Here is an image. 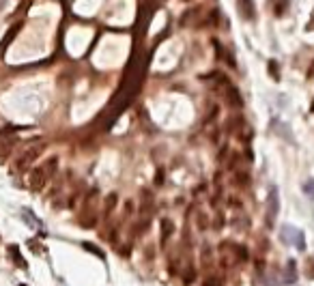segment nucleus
I'll return each instance as SVG.
<instances>
[{
	"label": "nucleus",
	"instance_id": "obj_10",
	"mask_svg": "<svg viewBox=\"0 0 314 286\" xmlns=\"http://www.w3.org/2000/svg\"><path fill=\"white\" fill-rule=\"evenodd\" d=\"M295 269H297L295 260H288V263H286V273H284V280H286V282H295V278H297Z\"/></svg>",
	"mask_w": 314,
	"mask_h": 286
},
{
	"label": "nucleus",
	"instance_id": "obj_5",
	"mask_svg": "<svg viewBox=\"0 0 314 286\" xmlns=\"http://www.w3.org/2000/svg\"><path fill=\"white\" fill-rule=\"evenodd\" d=\"M237 9H239V13H241L243 19H254V15H256V9H254L252 0H237Z\"/></svg>",
	"mask_w": 314,
	"mask_h": 286
},
{
	"label": "nucleus",
	"instance_id": "obj_18",
	"mask_svg": "<svg viewBox=\"0 0 314 286\" xmlns=\"http://www.w3.org/2000/svg\"><path fill=\"white\" fill-rule=\"evenodd\" d=\"M269 74L274 76L276 80H280V74H278V63H276V60H271V63H269Z\"/></svg>",
	"mask_w": 314,
	"mask_h": 286
},
{
	"label": "nucleus",
	"instance_id": "obj_9",
	"mask_svg": "<svg viewBox=\"0 0 314 286\" xmlns=\"http://www.w3.org/2000/svg\"><path fill=\"white\" fill-rule=\"evenodd\" d=\"M9 254H11V258L17 263V267H22V269H26V260L19 256V248L17 245H9Z\"/></svg>",
	"mask_w": 314,
	"mask_h": 286
},
{
	"label": "nucleus",
	"instance_id": "obj_17",
	"mask_svg": "<svg viewBox=\"0 0 314 286\" xmlns=\"http://www.w3.org/2000/svg\"><path fill=\"white\" fill-rule=\"evenodd\" d=\"M84 250H88V252H93V254H95V256L103 258V252H101L99 248H95V245H93V243H84Z\"/></svg>",
	"mask_w": 314,
	"mask_h": 286
},
{
	"label": "nucleus",
	"instance_id": "obj_2",
	"mask_svg": "<svg viewBox=\"0 0 314 286\" xmlns=\"http://www.w3.org/2000/svg\"><path fill=\"white\" fill-rule=\"evenodd\" d=\"M282 241L288 243V245H295L297 250H303L306 248V241H303V232L295 226H288V224H284L282 226Z\"/></svg>",
	"mask_w": 314,
	"mask_h": 286
},
{
	"label": "nucleus",
	"instance_id": "obj_8",
	"mask_svg": "<svg viewBox=\"0 0 314 286\" xmlns=\"http://www.w3.org/2000/svg\"><path fill=\"white\" fill-rule=\"evenodd\" d=\"M149 9H146L144 5L140 7V26H138V33L140 35H144V30H146V24H149Z\"/></svg>",
	"mask_w": 314,
	"mask_h": 286
},
{
	"label": "nucleus",
	"instance_id": "obj_21",
	"mask_svg": "<svg viewBox=\"0 0 314 286\" xmlns=\"http://www.w3.org/2000/svg\"><path fill=\"white\" fill-rule=\"evenodd\" d=\"M308 80H314V60H312V65L308 69Z\"/></svg>",
	"mask_w": 314,
	"mask_h": 286
},
{
	"label": "nucleus",
	"instance_id": "obj_20",
	"mask_svg": "<svg viewBox=\"0 0 314 286\" xmlns=\"http://www.w3.org/2000/svg\"><path fill=\"white\" fill-rule=\"evenodd\" d=\"M306 30H314V9H312V15H310V22H308Z\"/></svg>",
	"mask_w": 314,
	"mask_h": 286
},
{
	"label": "nucleus",
	"instance_id": "obj_19",
	"mask_svg": "<svg viewBox=\"0 0 314 286\" xmlns=\"http://www.w3.org/2000/svg\"><path fill=\"white\" fill-rule=\"evenodd\" d=\"M286 5H288V3H280V5L276 7V15H284V9H286Z\"/></svg>",
	"mask_w": 314,
	"mask_h": 286
},
{
	"label": "nucleus",
	"instance_id": "obj_13",
	"mask_svg": "<svg viewBox=\"0 0 314 286\" xmlns=\"http://www.w3.org/2000/svg\"><path fill=\"white\" fill-rule=\"evenodd\" d=\"M43 166H46V170H48V175L52 177V175H54V170H56V166H58V159L52 157V159H48V161L43 163Z\"/></svg>",
	"mask_w": 314,
	"mask_h": 286
},
{
	"label": "nucleus",
	"instance_id": "obj_3",
	"mask_svg": "<svg viewBox=\"0 0 314 286\" xmlns=\"http://www.w3.org/2000/svg\"><path fill=\"white\" fill-rule=\"evenodd\" d=\"M48 179H50V175H48L46 166L33 168V172H30V189H33V192H41V189L46 187Z\"/></svg>",
	"mask_w": 314,
	"mask_h": 286
},
{
	"label": "nucleus",
	"instance_id": "obj_12",
	"mask_svg": "<svg viewBox=\"0 0 314 286\" xmlns=\"http://www.w3.org/2000/svg\"><path fill=\"white\" fill-rule=\"evenodd\" d=\"M303 194H306V196L310 198V200H314V179H310V181H306L303 183Z\"/></svg>",
	"mask_w": 314,
	"mask_h": 286
},
{
	"label": "nucleus",
	"instance_id": "obj_23",
	"mask_svg": "<svg viewBox=\"0 0 314 286\" xmlns=\"http://www.w3.org/2000/svg\"><path fill=\"white\" fill-rule=\"evenodd\" d=\"M310 110H312V112H314V99H312V106H310Z\"/></svg>",
	"mask_w": 314,
	"mask_h": 286
},
{
	"label": "nucleus",
	"instance_id": "obj_4",
	"mask_svg": "<svg viewBox=\"0 0 314 286\" xmlns=\"http://www.w3.org/2000/svg\"><path fill=\"white\" fill-rule=\"evenodd\" d=\"M278 209H280V200H278V189L271 187L269 189V200H267V224L274 226V222L278 218Z\"/></svg>",
	"mask_w": 314,
	"mask_h": 286
},
{
	"label": "nucleus",
	"instance_id": "obj_7",
	"mask_svg": "<svg viewBox=\"0 0 314 286\" xmlns=\"http://www.w3.org/2000/svg\"><path fill=\"white\" fill-rule=\"evenodd\" d=\"M226 97H228V104L233 106V108H241V106H243L241 93H239L235 86H228V88H226Z\"/></svg>",
	"mask_w": 314,
	"mask_h": 286
},
{
	"label": "nucleus",
	"instance_id": "obj_15",
	"mask_svg": "<svg viewBox=\"0 0 314 286\" xmlns=\"http://www.w3.org/2000/svg\"><path fill=\"white\" fill-rule=\"evenodd\" d=\"M114 204H117V194H110L106 198V213H110L114 209Z\"/></svg>",
	"mask_w": 314,
	"mask_h": 286
},
{
	"label": "nucleus",
	"instance_id": "obj_11",
	"mask_svg": "<svg viewBox=\"0 0 314 286\" xmlns=\"http://www.w3.org/2000/svg\"><path fill=\"white\" fill-rule=\"evenodd\" d=\"M13 145H15V140H9V142H5V145L0 147V163H5V159L9 157V153H11Z\"/></svg>",
	"mask_w": 314,
	"mask_h": 286
},
{
	"label": "nucleus",
	"instance_id": "obj_16",
	"mask_svg": "<svg viewBox=\"0 0 314 286\" xmlns=\"http://www.w3.org/2000/svg\"><path fill=\"white\" fill-rule=\"evenodd\" d=\"M306 275L308 278H314V256H310L306 260Z\"/></svg>",
	"mask_w": 314,
	"mask_h": 286
},
{
	"label": "nucleus",
	"instance_id": "obj_22",
	"mask_svg": "<svg viewBox=\"0 0 314 286\" xmlns=\"http://www.w3.org/2000/svg\"><path fill=\"white\" fill-rule=\"evenodd\" d=\"M162 181H164V172L160 170V172H157V179H155V183H157V185H162Z\"/></svg>",
	"mask_w": 314,
	"mask_h": 286
},
{
	"label": "nucleus",
	"instance_id": "obj_24",
	"mask_svg": "<svg viewBox=\"0 0 314 286\" xmlns=\"http://www.w3.org/2000/svg\"><path fill=\"white\" fill-rule=\"evenodd\" d=\"M17 286H26V284H17Z\"/></svg>",
	"mask_w": 314,
	"mask_h": 286
},
{
	"label": "nucleus",
	"instance_id": "obj_14",
	"mask_svg": "<svg viewBox=\"0 0 314 286\" xmlns=\"http://www.w3.org/2000/svg\"><path fill=\"white\" fill-rule=\"evenodd\" d=\"M203 286H222V278H219V275H209L203 282Z\"/></svg>",
	"mask_w": 314,
	"mask_h": 286
},
{
	"label": "nucleus",
	"instance_id": "obj_1",
	"mask_svg": "<svg viewBox=\"0 0 314 286\" xmlns=\"http://www.w3.org/2000/svg\"><path fill=\"white\" fill-rule=\"evenodd\" d=\"M43 153V145H35V147H30V149H26L22 155L17 157V161H15V170L17 172H24V170H28L30 166L35 163V159Z\"/></svg>",
	"mask_w": 314,
	"mask_h": 286
},
{
	"label": "nucleus",
	"instance_id": "obj_6",
	"mask_svg": "<svg viewBox=\"0 0 314 286\" xmlns=\"http://www.w3.org/2000/svg\"><path fill=\"white\" fill-rule=\"evenodd\" d=\"M160 224H162V248H166V243H168L170 234L174 232V224H172L168 218H164Z\"/></svg>",
	"mask_w": 314,
	"mask_h": 286
}]
</instances>
